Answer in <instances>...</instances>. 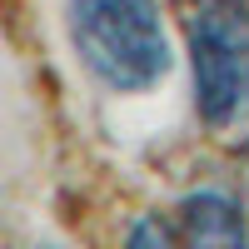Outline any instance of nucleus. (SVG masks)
Masks as SVG:
<instances>
[{
  "instance_id": "obj_4",
  "label": "nucleus",
  "mask_w": 249,
  "mask_h": 249,
  "mask_svg": "<svg viewBox=\"0 0 249 249\" xmlns=\"http://www.w3.org/2000/svg\"><path fill=\"white\" fill-rule=\"evenodd\" d=\"M124 249H170V234H164L155 219H140L130 230V239H124Z\"/></svg>"
},
{
  "instance_id": "obj_1",
  "label": "nucleus",
  "mask_w": 249,
  "mask_h": 249,
  "mask_svg": "<svg viewBox=\"0 0 249 249\" xmlns=\"http://www.w3.org/2000/svg\"><path fill=\"white\" fill-rule=\"evenodd\" d=\"M70 40L85 70L120 95L150 90L170 70L160 0H70Z\"/></svg>"
},
{
  "instance_id": "obj_2",
  "label": "nucleus",
  "mask_w": 249,
  "mask_h": 249,
  "mask_svg": "<svg viewBox=\"0 0 249 249\" xmlns=\"http://www.w3.org/2000/svg\"><path fill=\"white\" fill-rule=\"evenodd\" d=\"M184 40L199 120L210 130H230L249 110V0H190Z\"/></svg>"
},
{
  "instance_id": "obj_3",
  "label": "nucleus",
  "mask_w": 249,
  "mask_h": 249,
  "mask_svg": "<svg viewBox=\"0 0 249 249\" xmlns=\"http://www.w3.org/2000/svg\"><path fill=\"white\" fill-rule=\"evenodd\" d=\"M179 249H249L244 214L224 195H195L179 204Z\"/></svg>"
}]
</instances>
